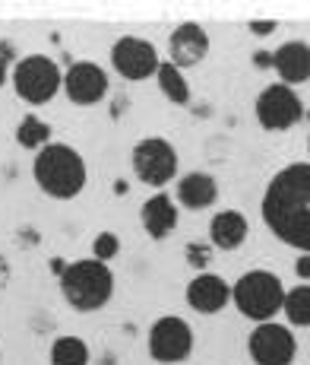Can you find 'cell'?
Instances as JSON below:
<instances>
[{"mask_svg":"<svg viewBox=\"0 0 310 365\" xmlns=\"http://www.w3.org/2000/svg\"><path fill=\"white\" fill-rule=\"evenodd\" d=\"M263 222L269 232L310 255V163H292L269 178L263 194Z\"/></svg>","mask_w":310,"mask_h":365,"instance_id":"1","label":"cell"},{"mask_svg":"<svg viewBox=\"0 0 310 365\" xmlns=\"http://www.w3.org/2000/svg\"><path fill=\"white\" fill-rule=\"evenodd\" d=\"M32 178L48 197L54 200H73L82 194L89 181L86 159L80 156V150H73L70 143H48L45 150H38L32 163Z\"/></svg>","mask_w":310,"mask_h":365,"instance_id":"2","label":"cell"},{"mask_svg":"<svg viewBox=\"0 0 310 365\" xmlns=\"http://www.w3.org/2000/svg\"><path fill=\"white\" fill-rule=\"evenodd\" d=\"M60 292L76 312H98L114 296V273L108 264L86 257V261H73L60 270L58 277Z\"/></svg>","mask_w":310,"mask_h":365,"instance_id":"3","label":"cell"},{"mask_svg":"<svg viewBox=\"0 0 310 365\" xmlns=\"http://www.w3.org/2000/svg\"><path fill=\"white\" fill-rule=\"evenodd\" d=\"M231 302L244 318L266 324L282 312L285 302V283L269 270H247L235 286H231Z\"/></svg>","mask_w":310,"mask_h":365,"instance_id":"4","label":"cell"},{"mask_svg":"<svg viewBox=\"0 0 310 365\" xmlns=\"http://www.w3.org/2000/svg\"><path fill=\"white\" fill-rule=\"evenodd\" d=\"M10 80H13L16 96L23 102H29V105L51 102L54 96L60 93V86H63L60 67L54 64L48 54H29V58H23L16 67H13Z\"/></svg>","mask_w":310,"mask_h":365,"instance_id":"5","label":"cell"},{"mask_svg":"<svg viewBox=\"0 0 310 365\" xmlns=\"http://www.w3.org/2000/svg\"><path fill=\"white\" fill-rule=\"evenodd\" d=\"M130 163H133V175H137L143 185L165 187L168 181H174V175H178V150H174V143L165 137H143L133 146Z\"/></svg>","mask_w":310,"mask_h":365,"instance_id":"6","label":"cell"},{"mask_svg":"<svg viewBox=\"0 0 310 365\" xmlns=\"http://www.w3.org/2000/svg\"><path fill=\"white\" fill-rule=\"evenodd\" d=\"M149 353L161 365L187 362L193 353V327L178 314H165L149 327Z\"/></svg>","mask_w":310,"mask_h":365,"instance_id":"7","label":"cell"},{"mask_svg":"<svg viewBox=\"0 0 310 365\" xmlns=\"http://www.w3.org/2000/svg\"><path fill=\"white\" fill-rule=\"evenodd\" d=\"M304 118V102L294 93L292 86H282V83H272L263 93L257 96V121L263 124L266 130H288Z\"/></svg>","mask_w":310,"mask_h":365,"instance_id":"8","label":"cell"},{"mask_svg":"<svg viewBox=\"0 0 310 365\" xmlns=\"http://www.w3.org/2000/svg\"><path fill=\"white\" fill-rule=\"evenodd\" d=\"M247 349H250V359L257 365H292L294 353H298V343H294L292 327L266 321V324L253 327Z\"/></svg>","mask_w":310,"mask_h":365,"instance_id":"9","label":"cell"},{"mask_svg":"<svg viewBox=\"0 0 310 365\" xmlns=\"http://www.w3.org/2000/svg\"><path fill=\"white\" fill-rule=\"evenodd\" d=\"M111 64L114 70L124 76V80H149L155 76V70H159V51H155L152 41L139 38V35H124V38H117L114 45H111Z\"/></svg>","mask_w":310,"mask_h":365,"instance_id":"10","label":"cell"},{"mask_svg":"<svg viewBox=\"0 0 310 365\" xmlns=\"http://www.w3.org/2000/svg\"><path fill=\"white\" fill-rule=\"evenodd\" d=\"M63 93L73 105H98L108 96V73L95 61H76L63 73Z\"/></svg>","mask_w":310,"mask_h":365,"instance_id":"11","label":"cell"},{"mask_svg":"<svg viewBox=\"0 0 310 365\" xmlns=\"http://www.w3.org/2000/svg\"><path fill=\"white\" fill-rule=\"evenodd\" d=\"M209 54V32L200 23H181L168 38V61L178 70L203 64Z\"/></svg>","mask_w":310,"mask_h":365,"instance_id":"12","label":"cell"},{"mask_svg":"<svg viewBox=\"0 0 310 365\" xmlns=\"http://www.w3.org/2000/svg\"><path fill=\"white\" fill-rule=\"evenodd\" d=\"M187 305L200 314H218L231 302V286L218 273H196L187 283Z\"/></svg>","mask_w":310,"mask_h":365,"instance_id":"13","label":"cell"},{"mask_svg":"<svg viewBox=\"0 0 310 365\" xmlns=\"http://www.w3.org/2000/svg\"><path fill=\"white\" fill-rule=\"evenodd\" d=\"M272 67L282 76V86H301L310 80V45L301 38H292L272 51Z\"/></svg>","mask_w":310,"mask_h":365,"instance_id":"14","label":"cell"},{"mask_svg":"<svg viewBox=\"0 0 310 365\" xmlns=\"http://www.w3.org/2000/svg\"><path fill=\"white\" fill-rule=\"evenodd\" d=\"M178 220H181L178 203H174V197H168V194H155V197H149L139 207V222H143V229L155 242L171 235L178 229Z\"/></svg>","mask_w":310,"mask_h":365,"instance_id":"15","label":"cell"},{"mask_svg":"<svg viewBox=\"0 0 310 365\" xmlns=\"http://www.w3.org/2000/svg\"><path fill=\"white\" fill-rule=\"evenodd\" d=\"M247 232H250V226L244 220V213H237V210H218L213 216V222H209V242L218 251L241 248L247 242Z\"/></svg>","mask_w":310,"mask_h":365,"instance_id":"16","label":"cell"},{"mask_svg":"<svg viewBox=\"0 0 310 365\" xmlns=\"http://www.w3.org/2000/svg\"><path fill=\"white\" fill-rule=\"evenodd\" d=\"M218 197V185L209 172H187L178 178V203L187 210H206Z\"/></svg>","mask_w":310,"mask_h":365,"instance_id":"17","label":"cell"},{"mask_svg":"<svg viewBox=\"0 0 310 365\" xmlns=\"http://www.w3.org/2000/svg\"><path fill=\"white\" fill-rule=\"evenodd\" d=\"M155 80H159V89L171 105H187L190 102V83L184 80V70H178L171 61H161L159 70H155Z\"/></svg>","mask_w":310,"mask_h":365,"instance_id":"18","label":"cell"},{"mask_svg":"<svg viewBox=\"0 0 310 365\" xmlns=\"http://www.w3.org/2000/svg\"><path fill=\"white\" fill-rule=\"evenodd\" d=\"M16 143L23 146V150H35V153L45 150V146L51 143V124L41 121L38 115H26L16 128Z\"/></svg>","mask_w":310,"mask_h":365,"instance_id":"19","label":"cell"},{"mask_svg":"<svg viewBox=\"0 0 310 365\" xmlns=\"http://www.w3.org/2000/svg\"><path fill=\"white\" fill-rule=\"evenodd\" d=\"M89 346L80 336H58L51 343V365H89Z\"/></svg>","mask_w":310,"mask_h":365,"instance_id":"20","label":"cell"},{"mask_svg":"<svg viewBox=\"0 0 310 365\" xmlns=\"http://www.w3.org/2000/svg\"><path fill=\"white\" fill-rule=\"evenodd\" d=\"M282 312H285L288 324L310 327V286H294V289H288L285 302H282Z\"/></svg>","mask_w":310,"mask_h":365,"instance_id":"21","label":"cell"},{"mask_svg":"<svg viewBox=\"0 0 310 365\" xmlns=\"http://www.w3.org/2000/svg\"><path fill=\"white\" fill-rule=\"evenodd\" d=\"M117 251H121V238L114 232H98L95 242H92V257L102 264H108L111 257H117Z\"/></svg>","mask_w":310,"mask_h":365,"instance_id":"22","label":"cell"},{"mask_svg":"<svg viewBox=\"0 0 310 365\" xmlns=\"http://www.w3.org/2000/svg\"><path fill=\"white\" fill-rule=\"evenodd\" d=\"M209 261H213V248H209V245H196V242L187 245V264L193 267V270L206 273V264Z\"/></svg>","mask_w":310,"mask_h":365,"instance_id":"23","label":"cell"},{"mask_svg":"<svg viewBox=\"0 0 310 365\" xmlns=\"http://www.w3.org/2000/svg\"><path fill=\"white\" fill-rule=\"evenodd\" d=\"M250 35H257V38H266L272 29H276V19H250Z\"/></svg>","mask_w":310,"mask_h":365,"instance_id":"24","label":"cell"},{"mask_svg":"<svg viewBox=\"0 0 310 365\" xmlns=\"http://www.w3.org/2000/svg\"><path fill=\"white\" fill-rule=\"evenodd\" d=\"M10 279H13L10 264H6V257H0V296H4V292H6V286H10Z\"/></svg>","mask_w":310,"mask_h":365,"instance_id":"25","label":"cell"},{"mask_svg":"<svg viewBox=\"0 0 310 365\" xmlns=\"http://www.w3.org/2000/svg\"><path fill=\"white\" fill-rule=\"evenodd\" d=\"M294 273H298L301 279H310V255H301L298 261H294Z\"/></svg>","mask_w":310,"mask_h":365,"instance_id":"26","label":"cell"},{"mask_svg":"<svg viewBox=\"0 0 310 365\" xmlns=\"http://www.w3.org/2000/svg\"><path fill=\"white\" fill-rule=\"evenodd\" d=\"M6 80H10V64H6V61L0 58V86H4Z\"/></svg>","mask_w":310,"mask_h":365,"instance_id":"27","label":"cell"},{"mask_svg":"<svg viewBox=\"0 0 310 365\" xmlns=\"http://www.w3.org/2000/svg\"><path fill=\"white\" fill-rule=\"evenodd\" d=\"M114 194H127V181H124V178L114 185Z\"/></svg>","mask_w":310,"mask_h":365,"instance_id":"28","label":"cell"},{"mask_svg":"<svg viewBox=\"0 0 310 365\" xmlns=\"http://www.w3.org/2000/svg\"><path fill=\"white\" fill-rule=\"evenodd\" d=\"M307 150H310V143H307Z\"/></svg>","mask_w":310,"mask_h":365,"instance_id":"29","label":"cell"}]
</instances>
